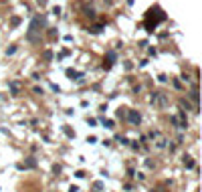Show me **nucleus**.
Wrapping results in <instances>:
<instances>
[{"label": "nucleus", "mask_w": 202, "mask_h": 192, "mask_svg": "<svg viewBox=\"0 0 202 192\" xmlns=\"http://www.w3.org/2000/svg\"><path fill=\"white\" fill-rule=\"evenodd\" d=\"M67 77L69 79H81V75L77 71H73V69H67Z\"/></svg>", "instance_id": "obj_3"}, {"label": "nucleus", "mask_w": 202, "mask_h": 192, "mask_svg": "<svg viewBox=\"0 0 202 192\" xmlns=\"http://www.w3.org/2000/svg\"><path fill=\"white\" fill-rule=\"evenodd\" d=\"M16 53V46H10V49H6V55H14Z\"/></svg>", "instance_id": "obj_10"}, {"label": "nucleus", "mask_w": 202, "mask_h": 192, "mask_svg": "<svg viewBox=\"0 0 202 192\" xmlns=\"http://www.w3.org/2000/svg\"><path fill=\"white\" fill-rule=\"evenodd\" d=\"M190 99H192V101H198V91H196V89L190 93Z\"/></svg>", "instance_id": "obj_8"}, {"label": "nucleus", "mask_w": 202, "mask_h": 192, "mask_svg": "<svg viewBox=\"0 0 202 192\" xmlns=\"http://www.w3.org/2000/svg\"><path fill=\"white\" fill-rule=\"evenodd\" d=\"M184 164H186V168H192V166H194V162H192V160H184Z\"/></svg>", "instance_id": "obj_11"}, {"label": "nucleus", "mask_w": 202, "mask_h": 192, "mask_svg": "<svg viewBox=\"0 0 202 192\" xmlns=\"http://www.w3.org/2000/svg\"><path fill=\"white\" fill-rule=\"evenodd\" d=\"M140 119H141V115L137 111H134V109H131V111H129V121H131V123H140Z\"/></svg>", "instance_id": "obj_1"}, {"label": "nucleus", "mask_w": 202, "mask_h": 192, "mask_svg": "<svg viewBox=\"0 0 202 192\" xmlns=\"http://www.w3.org/2000/svg\"><path fill=\"white\" fill-rule=\"evenodd\" d=\"M8 85H10V89H12V95H18V91H20V85L16 83V81H10Z\"/></svg>", "instance_id": "obj_2"}, {"label": "nucleus", "mask_w": 202, "mask_h": 192, "mask_svg": "<svg viewBox=\"0 0 202 192\" xmlns=\"http://www.w3.org/2000/svg\"><path fill=\"white\" fill-rule=\"evenodd\" d=\"M156 146L160 148V150H162V148H166V139H164V138H160V139H158V144H156Z\"/></svg>", "instance_id": "obj_5"}, {"label": "nucleus", "mask_w": 202, "mask_h": 192, "mask_svg": "<svg viewBox=\"0 0 202 192\" xmlns=\"http://www.w3.org/2000/svg\"><path fill=\"white\" fill-rule=\"evenodd\" d=\"M103 126L111 130V127H113V121H111V119H103Z\"/></svg>", "instance_id": "obj_7"}, {"label": "nucleus", "mask_w": 202, "mask_h": 192, "mask_svg": "<svg viewBox=\"0 0 202 192\" xmlns=\"http://www.w3.org/2000/svg\"><path fill=\"white\" fill-rule=\"evenodd\" d=\"M27 166H28V168H34V166H36V160H33V158L27 160Z\"/></svg>", "instance_id": "obj_9"}, {"label": "nucleus", "mask_w": 202, "mask_h": 192, "mask_svg": "<svg viewBox=\"0 0 202 192\" xmlns=\"http://www.w3.org/2000/svg\"><path fill=\"white\" fill-rule=\"evenodd\" d=\"M103 190V182H95L93 184V192H101Z\"/></svg>", "instance_id": "obj_4"}, {"label": "nucleus", "mask_w": 202, "mask_h": 192, "mask_svg": "<svg viewBox=\"0 0 202 192\" xmlns=\"http://www.w3.org/2000/svg\"><path fill=\"white\" fill-rule=\"evenodd\" d=\"M43 57H45V61H51V59H53V53H51V51H45Z\"/></svg>", "instance_id": "obj_6"}, {"label": "nucleus", "mask_w": 202, "mask_h": 192, "mask_svg": "<svg viewBox=\"0 0 202 192\" xmlns=\"http://www.w3.org/2000/svg\"><path fill=\"white\" fill-rule=\"evenodd\" d=\"M39 2H40V4H45V2H47V0H39Z\"/></svg>", "instance_id": "obj_12"}]
</instances>
